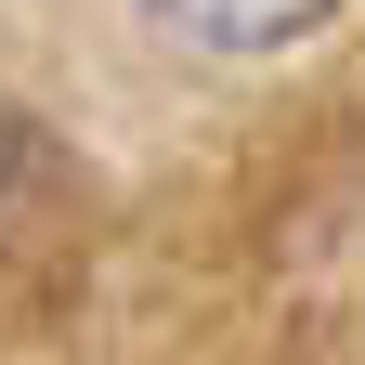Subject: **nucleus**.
Instances as JSON below:
<instances>
[{
  "mask_svg": "<svg viewBox=\"0 0 365 365\" xmlns=\"http://www.w3.org/2000/svg\"><path fill=\"white\" fill-rule=\"evenodd\" d=\"M144 14L182 26L196 53H287V39H313L339 0H144Z\"/></svg>",
  "mask_w": 365,
  "mask_h": 365,
  "instance_id": "1",
  "label": "nucleus"
},
{
  "mask_svg": "<svg viewBox=\"0 0 365 365\" xmlns=\"http://www.w3.org/2000/svg\"><path fill=\"white\" fill-rule=\"evenodd\" d=\"M14 209H26V130L0 118V222H14Z\"/></svg>",
  "mask_w": 365,
  "mask_h": 365,
  "instance_id": "2",
  "label": "nucleus"
}]
</instances>
